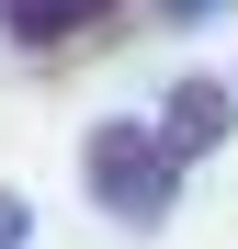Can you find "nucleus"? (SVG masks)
Listing matches in <instances>:
<instances>
[{
  "label": "nucleus",
  "mask_w": 238,
  "mask_h": 249,
  "mask_svg": "<svg viewBox=\"0 0 238 249\" xmlns=\"http://www.w3.org/2000/svg\"><path fill=\"white\" fill-rule=\"evenodd\" d=\"M79 170H91V204H102L113 227H170L193 159L159 136V113H113V124H91V136H79Z\"/></svg>",
  "instance_id": "1"
},
{
  "label": "nucleus",
  "mask_w": 238,
  "mask_h": 249,
  "mask_svg": "<svg viewBox=\"0 0 238 249\" xmlns=\"http://www.w3.org/2000/svg\"><path fill=\"white\" fill-rule=\"evenodd\" d=\"M113 0H0V34L12 46H68L79 23H102Z\"/></svg>",
  "instance_id": "3"
},
{
  "label": "nucleus",
  "mask_w": 238,
  "mask_h": 249,
  "mask_svg": "<svg viewBox=\"0 0 238 249\" xmlns=\"http://www.w3.org/2000/svg\"><path fill=\"white\" fill-rule=\"evenodd\" d=\"M204 12H227V0H159V23H204Z\"/></svg>",
  "instance_id": "5"
},
{
  "label": "nucleus",
  "mask_w": 238,
  "mask_h": 249,
  "mask_svg": "<svg viewBox=\"0 0 238 249\" xmlns=\"http://www.w3.org/2000/svg\"><path fill=\"white\" fill-rule=\"evenodd\" d=\"M227 124H238V91H227V79H182V91L159 102V136H170L182 159H204Z\"/></svg>",
  "instance_id": "2"
},
{
  "label": "nucleus",
  "mask_w": 238,
  "mask_h": 249,
  "mask_svg": "<svg viewBox=\"0 0 238 249\" xmlns=\"http://www.w3.org/2000/svg\"><path fill=\"white\" fill-rule=\"evenodd\" d=\"M23 238H34V204H23V193H0V249H23Z\"/></svg>",
  "instance_id": "4"
}]
</instances>
